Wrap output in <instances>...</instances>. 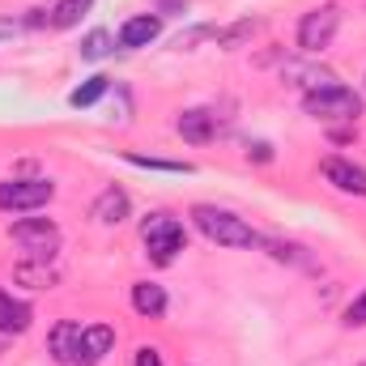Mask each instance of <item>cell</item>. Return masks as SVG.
<instances>
[{
    "mask_svg": "<svg viewBox=\"0 0 366 366\" xmlns=\"http://www.w3.org/2000/svg\"><path fill=\"white\" fill-rule=\"evenodd\" d=\"M26 328H30V307L0 290V332H26Z\"/></svg>",
    "mask_w": 366,
    "mask_h": 366,
    "instance_id": "obj_15",
    "label": "cell"
},
{
    "mask_svg": "<svg viewBox=\"0 0 366 366\" xmlns=\"http://www.w3.org/2000/svg\"><path fill=\"white\" fill-rule=\"evenodd\" d=\"M179 137L192 145H209L213 141V115L209 111H183L179 115Z\"/></svg>",
    "mask_w": 366,
    "mask_h": 366,
    "instance_id": "obj_14",
    "label": "cell"
},
{
    "mask_svg": "<svg viewBox=\"0 0 366 366\" xmlns=\"http://www.w3.org/2000/svg\"><path fill=\"white\" fill-rule=\"evenodd\" d=\"M137 366H162V354H158L154 345H141V350H137Z\"/></svg>",
    "mask_w": 366,
    "mask_h": 366,
    "instance_id": "obj_23",
    "label": "cell"
},
{
    "mask_svg": "<svg viewBox=\"0 0 366 366\" xmlns=\"http://www.w3.org/2000/svg\"><path fill=\"white\" fill-rule=\"evenodd\" d=\"M17 281H26V285H34V290H43V285H51L56 273L43 264V260H26L21 269H17Z\"/></svg>",
    "mask_w": 366,
    "mask_h": 366,
    "instance_id": "obj_19",
    "label": "cell"
},
{
    "mask_svg": "<svg viewBox=\"0 0 366 366\" xmlns=\"http://www.w3.org/2000/svg\"><path fill=\"white\" fill-rule=\"evenodd\" d=\"M324 179L332 187H341V192H350V196H366V171L358 162H350V158H328L324 162Z\"/></svg>",
    "mask_w": 366,
    "mask_h": 366,
    "instance_id": "obj_8",
    "label": "cell"
},
{
    "mask_svg": "<svg viewBox=\"0 0 366 366\" xmlns=\"http://www.w3.org/2000/svg\"><path fill=\"white\" fill-rule=\"evenodd\" d=\"M345 324H350V328H362V324H366V290L350 302V307H345Z\"/></svg>",
    "mask_w": 366,
    "mask_h": 366,
    "instance_id": "obj_22",
    "label": "cell"
},
{
    "mask_svg": "<svg viewBox=\"0 0 366 366\" xmlns=\"http://www.w3.org/2000/svg\"><path fill=\"white\" fill-rule=\"evenodd\" d=\"M77 341H81V324L60 320V324L51 328V337H47V350H51V358H56V362L77 366Z\"/></svg>",
    "mask_w": 366,
    "mask_h": 366,
    "instance_id": "obj_9",
    "label": "cell"
},
{
    "mask_svg": "<svg viewBox=\"0 0 366 366\" xmlns=\"http://www.w3.org/2000/svg\"><path fill=\"white\" fill-rule=\"evenodd\" d=\"M9 234H13V243L26 252V260H43V264H47V260L56 256V247H60V230H56V222H47V217L13 222Z\"/></svg>",
    "mask_w": 366,
    "mask_h": 366,
    "instance_id": "obj_3",
    "label": "cell"
},
{
    "mask_svg": "<svg viewBox=\"0 0 366 366\" xmlns=\"http://www.w3.org/2000/svg\"><path fill=\"white\" fill-rule=\"evenodd\" d=\"M337 26H341V4H320V9H311V13H302V21H298V47H302L307 56L324 51V47L332 43Z\"/></svg>",
    "mask_w": 366,
    "mask_h": 366,
    "instance_id": "obj_5",
    "label": "cell"
},
{
    "mask_svg": "<svg viewBox=\"0 0 366 366\" xmlns=\"http://www.w3.org/2000/svg\"><path fill=\"white\" fill-rule=\"evenodd\" d=\"M102 94H107V77H90L81 90H73V98H69V102H73V107H94Z\"/></svg>",
    "mask_w": 366,
    "mask_h": 366,
    "instance_id": "obj_21",
    "label": "cell"
},
{
    "mask_svg": "<svg viewBox=\"0 0 366 366\" xmlns=\"http://www.w3.org/2000/svg\"><path fill=\"white\" fill-rule=\"evenodd\" d=\"M285 81H294V86H302V90H324V86H337V77L328 73V69H315V64H298V60H290L285 69Z\"/></svg>",
    "mask_w": 366,
    "mask_h": 366,
    "instance_id": "obj_11",
    "label": "cell"
},
{
    "mask_svg": "<svg viewBox=\"0 0 366 366\" xmlns=\"http://www.w3.org/2000/svg\"><path fill=\"white\" fill-rule=\"evenodd\" d=\"M132 167H145V171H167V175H187L192 167L187 162H167V158H141V154H128Z\"/></svg>",
    "mask_w": 366,
    "mask_h": 366,
    "instance_id": "obj_20",
    "label": "cell"
},
{
    "mask_svg": "<svg viewBox=\"0 0 366 366\" xmlns=\"http://www.w3.org/2000/svg\"><path fill=\"white\" fill-rule=\"evenodd\" d=\"M90 9V0H56L51 4V13H47V21L56 26V30H64V26H73V21H81V13Z\"/></svg>",
    "mask_w": 366,
    "mask_h": 366,
    "instance_id": "obj_16",
    "label": "cell"
},
{
    "mask_svg": "<svg viewBox=\"0 0 366 366\" xmlns=\"http://www.w3.org/2000/svg\"><path fill=\"white\" fill-rule=\"evenodd\" d=\"M141 239H145V247H149V256L158 264H171L175 252H183V243H187V230L175 217H167V213H149L141 222Z\"/></svg>",
    "mask_w": 366,
    "mask_h": 366,
    "instance_id": "obj_4",
    "label": "cell"
},
{
    "mask_svg": "<svg viewBox=\"0 0 366 366\" xmlns=\"http://www.w3.org/2000/svg\"><path fill=\"white\" fill-rule=\"evenodd\" d=\"M132 307H137L141 315L158 320V315L167 311V290L154 285V281H137V285H132Z\"/></svg>",
    "mask_w": 366,
    "mask_h": 366,
    "instance_id": "obj_13",
    "label": "cell"
},
{
    "mask_svg": "<svg viewBox=\"0 0 366 366\" xmlns=\"http://www.w3.org/2000/svg\"><path fill=\"white\" fill-rule=\"evenodd\" d=\"M256 30H260V21H234V26L217 30V34H213V43H217V47H239V43H247Z\"/></svg>",
    "mask_w": 366,
    "mask_h": 366,
    "instance_id": "obj_17",
    "label": "cell"
},
{
    "mask_svg": "<svg viewBox=\"0 0 366 366\" xmlns=\"http://www.w3.org/2000/svg\"><path fill=\"white\" fill-rule=\"evenodd\" d=\"M111 30H90L86 39H81V60H102L107 51H111Z\"/></svg>",
    "mask_w": 366,
    "mask_h": 366,
    "instance_id": "obj_18",
    "label": "cell"
},
{
    "mask_svg": "<svg viewBox=\"0 0 366 366\" xmlns=\"http://www.w3.org/2000/svg\"><path fill=\"white\" fill-rule=\"evenodd\" d=\"M302 111L311 119H358L362 115V98L350 86H324V90H311L302 98Z\"/></svg>",
    "mask_w": 366,
    "mask_h": 366,
    "instance_id": "obj_2",
    "label": "cell"
},
{
    "mask_svg": "<svg viewBox=\"0 0 366 366\" xmlns=\"http://www.w3.org/2000/svg\"><path fill=\"white\" fill-rule=\"evenodd\" d=\"M56 196V187L47 179H4L0 183V209L4 213H26V209H39Z\"/></svg>",
    "mask_w": 366,
    "mask_h": 366,
    "instance_id": "obj_6",
    "label": "cell"
},
{
    "mask_svg": "<svg viewBox=\"0 0 366 366\" xmlns=\"http://www.w3.org/2000/svg\"><path fill=\"white\" fill-rule=\"evenodd\" d=\"M192 222H196L200 234H204L209 243H217V247H260V243H264L243 217H234L230 209H217V204H196V209H192Z\"/></svg>",
    "mask_w": 366,
    "mask_h": 366,
    "instance_id": "obj_1",
    "label": "cell"
},
{
    "mask_svg": "<svg viewBox=\"0 0 366 366\" xmlns=\"http://www.w3.org/2000/svg\"><path fill=\"white\" fill-rule=\"evenodd\" d=\"M252 158H256V162H269L273 154H269V145H252Z\"/></svg>",
    "mask_w": 366,
    "mask_h": 366,
    "instance_id": "obj_25",
    "label": "cell"
},
{
    "mask_svg": "<svg viewBox=\"0 0 366 366\" xmlns=\"http://www.w3.org/2000/svg\"><path fill=\"white\" fill-rule=\"evenodd\" d=\"M158 30H162V21L149 17V13H141V17L124 21V30H119V47H149V43L158 39Z\"/></svg>",
    "mask_w": 366,
    "mask_h": 366,
    "instance_id": "obj_10",
    "label": "cell"
},
{
    "mask_svg": "<svg viewBox=\"0 0 366 366\" xmlns=\"http://www.w3.org/2000/svg\"><path fill=\"white\" fill-rule=\"evenodd\" d=\"M115 345V332L107 324H94V328H81V341H77V366H98Z\"/></svg>",
    "mask_w": 366,
    "mask_h": 366,
    "instance_id": "obj_7",
    "label": "cell"
},
{
    "mask_svg": "<svg viewBox=\"0 0 366 366\" xmlns=\"http://www.w3.org/2000/svg\"><path fill=\"white\" fill-rule=\"evenodd\" d=\"M94 217H98L102 226H119V222L128 217V192H119V187H107V192L94 200Z\"/></svg>",
    "mask_w": 366,
    "mask_h": 366,
    "instance_id": "obj_12",
    "label": "cell"
},
{
    "mask_svg": "<svg viewBox=\"0 0 366 366\" xmlns=\"http://www.w3.org/2000/svg\"><path fill=\"white\" fill-rule=\"evenodd\" d=\"M17 30H21V21H13V17H9V21H0V39H13Z\"/></svg>",
    "mask_w": 366,
    "mask_h": 366,
    "instance_id": "obj_24",
    "label": "cell"
}]
</instances>
